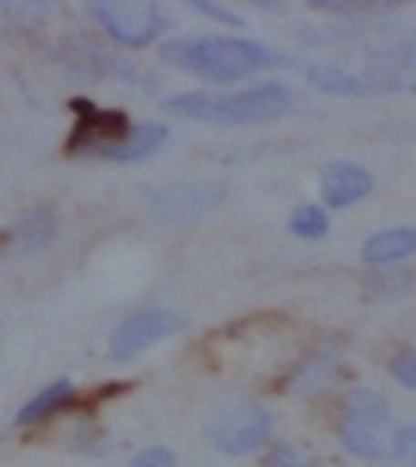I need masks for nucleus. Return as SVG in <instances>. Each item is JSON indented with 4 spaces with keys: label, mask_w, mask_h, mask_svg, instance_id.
<instances>
[{
    "label": "nucleus",
    "mask_w": 416,
    "mask_h": 467,
    "mask_svg": "<svg viewBox=\"0 0 416 467\" xmlns=\"http://www.w3.org/2000/svg\"><path fill=\"white\" fill-rule=\"evenodd\" d=\"M163 60L214 83L240 80L257 68L276 63L265 46L243 37H200L174 40L163 46Z\"/></svg>",
    "instance_id": "f257e3e1"
},
{
    "label": "nucleus",
    "mask_w": 416,
    "mask_h": 467,
    "mask_svg": "<svg viewBox=\"0 0 416 467\" xmlns=\"http://www.w3.org/2000/svg\"><path fill=\"white\" fill-rule=\"evenodd\" d=\"M166 111L192 117L200 123H217V126H248V123H268L283 117L291 109L288 88L280 83H263L240 95H177L163 103Z\"/></svg>",
    "instance_id": "f03ea898"
},
{
    "label": "nucleus",
    "mask_w": 416,
    "mask_h": 467,
    "mask_svg": "<svg viewBox=\"0 0 416 467\" xmlns=\"http://www.w3.org/2000/svg\"><path fill=\"white\" fill-rule=\"evenodd\" d=\"M339 439L348 453L359 459H382L390 448V416L382 396L374 390L357 388L345 396L342 419H339Z\"/></svg>",
    "instance_id": "7ed1b4c3"
},
{
    "label": "nucleus",
    "mask_w": 416,
    "mask_h": 467,
    "mask_svg": "<svg viewBox=\"0 0 416 467\" xmlns=\"http://www.w3.org/2000/svg\"><path fill=\"white\" fill-rule=\"evenodd\" d=\"M182 325H186V317L177 311H169V308L140 311L118 325V331L111 334L109 354H111V359L126 362L137 354H143L146 348L174 337L177 331H182Z\"/></svg>",
    "instance_id": "20e7f679"
},
{
    "label": "nucleus",
    "mask_w": 416,
    "mask_h": 467,
    "mask_svg": "<svg viewBox=\"0 0 416 467\" xmlns=\"http://www.w3.org/2000/svg\"><path fill=\"white\" fill-rule=\"evenodd\" d=\"M72 111L78 114V123L68 134V143L66 151H86V149H100V154L111 146L123 143L129 137L131 126H129V117L126 111H106L98 109L91 100L78 98L68 103Z\"/></svg>",
    "instance_id": "39448f33"
},
{
    "label": "nucleus",
    "mask_w": 416,
    "mask_h": 467,
    "mask_svg": "<svg viewBox=\"0 0 416 467\" xmlns=\"http://www.w3.org/2000/svg\"><path fill=\"white\" fill-rule=\"evenodd\" d=\"M268 436H271V416L260 405H248V402L223 413L212 428L214 448L228 456L254 453L265 445Z\"/></svg>",
    "instance_id": "423d86ee"
},
{
    "label": "nucleus",
    "mask_w": 416,
    "mask_h": 467,
    "mask_svg": "<svg viewBox=\"0 0 416 467\" xmlns=\"http://www.w3.org/2000/svg\"><path fill=\"white\" fill-rule=\"evenodd\" d=\"M95 15L103 20L111 37L129 46H146L151 43L160 29H163V17L154 6L143 4H98Z\"/></svg>",
    "instance_id": "0eeeda50"
},
{
    "label": "nucleus",
    "mask_w": 416,
    "mask_h": 467,
    "mask_svg": "<svg viewBox=\"0 0 416 467\" xmlns=\"http://www.w3.org/2000/svg\"><path fill=\"white\" fill-rule=\"evenodd\" d=\"M374 189V177L368 174L357 162H334L322 174V200L331 208H345L362 197H368Z\"/></svg>",
    "instance_id": "6e6552de"
},
{
    "label": "nucleus",
    "mask_w": 416,
    "mask_h": 467,
    "mask_svg": "<svg viewBox=\"0 0 416 467\" xmlns=\"http://www.w3.org/2000/svg\"><path fill=\"white\" fill-rule=\"evenodd\" d=\"M166 126H160V123H146V126H137L129 131V137L123 140V143L118 146H111L103 151V157L114 160V162H137V160H146L151 157L160 146L166 143Z\"/></svg>",
    "instance_id": "1a4fd4ad"
},
{
    "label": "nucleus",
    "mask_w": 416,
    "mask_h": 467,
    "mask_svg": "<svg viewBox=\"0 0 416 467\" xmlns=\"http://www.w3.org/2000/svg\"><path fill=\"white\" fill-rule=\"evenodd\" d=\"M413 251H416V228H390L362 245V260L371 265H385L402 260V256Z\"/></svg>",
    "instance_id": "9d476101"
},
{
    "label": "nucleus",
    "mask_w": 416,
    "mask_h": 467,
    "mask_svg": "<svg viewBox=\"0 0 416 467\" xmlns=\"http://www.w3.org/2000/svg\"><path fill=\"white\" fill-rule=\"evenodd\" d=\"M72 400H75V388H72V382L60 379V382L49 385L46 390H40L32 402L23 405L15 422H17V425H32V422H40V419H46V416H52L55 410L66 408Z\"/></svg>",
    "instance_id": "9b49d317"
},
{
    "label": "nucleus",
    "mask_w": 416,
    "mask_h": 467,
    "mask_svg": "<svg viewBox=\"0 0 416 467\" xmlns=\"http://www.w3.org/2000/svg\"><path fill=\"white\" fill-rule=\"evenodd\" d=\"M328 214L319 212L317 205H303L296 208L294 217H291V231L296 237H308V240H317L322 234H328Z\"/></svg>",
    "instance_id": "f8f14e48"
},
{
    "label": "nucleus",
    "mask_w": 416,
    "mask_h": 467,
    "mask_svg": "<svg viewBox=\"0 0 416 467\" xmlns=\"http://www.w3.org/2000/svg\"><path fill=\"white\" fill-rule=\"evenodd\" d=\"M52 217L46 214V212H37V214H32L29 220H23V225H20V231L15 234L17 237V245H20V240H23V248H37V245H43L46 240L52 237Z\"/></svg>",
    "instance_id": "ddd939ff"
},
{
    "label": "nucleus",
    "mask_w": 416,
    "mask_h": 467,
    "mask_svg": "<svg viewBox=\"0 0 416 467\" xmlns=\"http://www.w3.org/2000/svg\"><path fill=\"white\" fill-rule=\"evenodd\" d=\"M397 459L405 467H416V425H405L394 433V441H390Z\"/></svg>",
    "instance_id": "4468645a"
},
{
    "label": "nucleus",
    "mask_w": 416,
    "mask_h": 467,
    "mask_svg": "<svg viewBox=\"0 0 416 467\" xmlns=\"http://www.w3.org/2000/svg\"><path fill=\"white\" fill-rule=\"evenodd\" d=\"M390 373L411 390H416V348H408L402 354L390 362Z\"/></svg>",
    "instance_id": "2eb2a0df"
},
{
    "label": "nucleus",
    "mask_w": 416,
    "mask_h": 467,
    "mask_svg": "<svg viewBox=\"0 0 416 467\" xmlns=\"http://www.w3.org/2000/svg\"><path fill=\"white\" fill-rule=\"evenodd\" d=\"M129 467H177V456L169 448H149L137 453Z\"/></svg>",
    "instance_id": "dca6fc26"
},
{
    "label": "nucleus",
    "mask_w": 416,
    "mask_h": 467,
    "mask_svg": "<svg viewBox=\"0 0 416 467\" xmlns=\"http://www.w3.org/2000/svg\"><path fill=\"white\" fill-rule=\"evenodd\" d=\"M268 467H311V464H306L294 451H280V453H274Z\"/></svg>",
    "instance_id": "f3484780"
},
{
    "label": "nucleus",
    "mask_w": 416,
    "mask_h": 467,
    "mask_svg": "<svg viewBox=\"0 0 416 467\" xmlns=\"http://www.w3.org/2000/svg\"><path fill=\"white\" fill-rule=\"evenodd\" d=\"M203 15H208V17H217V20H225V23H243L237 15H228L225 9H220V6H212V4H194Z\"/></svg>",
    "instance_id": "a211bd4d"
}]
</instances>
